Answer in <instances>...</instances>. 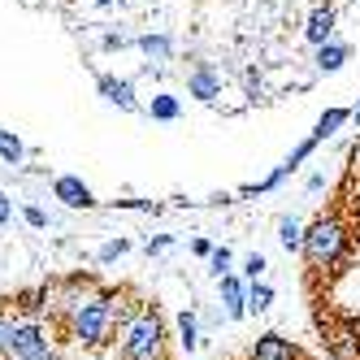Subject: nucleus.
Listing matches in <instances>:
<instances>
[{
  "mask_svg": "<svg viewBox=\"0 0 360 360\" xmlns=\"http://www.w3.org/2000/svg\"><path fill=\"white\" fill-rule=\"evenodd\" d=\"M126 300H131V291H96V300H87L79 313L65 321V334L74 343L91 347V352L109 347L113 334L131 321V313L139 308V304H126Z\"/></svg>",
  "mask_w": 360,
  "mask_h": 360,
  "instance_id": "nucleus-1",
  "label": "nucleus"
},
{
  "mask_svg": "<svg viewBox=\"0 0 360 360\" xmlns=\"http://www.w3.org/2000/svg\"><path fill=\"white\" fill-rule=\"evenodd\" d=\"M122 360H165V326L157 317V308L139 304L131 321L122 326V347H117Z\"/></svg>",
  "mask_w": 360,
  "mask_h": 360,
  "instance_id": "nucleus-2",
  "label": "nucleus"
},
{
  "mask_svg": "<svg viewBox=\"0 0 360 360\" xmlns=\"http://www.w3.org/2000/svg\"><path fill=\"white\" fill-rule=\"evenodd\" d=\"M352 243V230L343 226V217H321L304 230V261L313 265V269H330V265H339L343 261V252Z\"/></svg>",
  "mask_w": 360,
  "mask_h": 360,
  "instance_id": "nucleus-3",
  "label": "nucleus"
},
{
  "mask_svg": "<svg viewBox=\"0 0 360 360\" xmlns=\"http://www.w3.org/2000/svg\"><path fill=\"white\" fill-rule=\"evenodd\" d=\"M5 360H61V352L44 334L39 317H18L13 334H9V347H5Z\"/></svg>",
  "mask_w": 360,
  "mask_h": 360,
  "instance_id": "nucleus-4",
  "label": "nucleus"
},
{
  "mask_svg": "<svg viewBox=\"0 0 360 360\" xmlns=\"http://www.w3.org/2000/svg\"><path fill=\"white\" fill-rule=\"evenodd\" d=\"M96 91L117 105L122 113H139V100H135V83L131 79H117V74H96Z\"/></svg>",
  "mask_w": 360,
  "mask_h": 360,
  "instance_id": "nucleus-5",
  "label": "nucleus"
},
{
  "mask_svg": "<svg viewBox=\"0 0 360 360\" xmlns=\"http://www.w3.org/2000/svg\"><path fill=\"white\" fill-rule=\"evenodd\" d=\"M187 96H195L200 105H213V100L221 96V74L209 61H195L191 74H187Z\"/></svg>",
  "mask_w": 360,
  "mask_h": 360,
  "instance_id": "nucleus-6",
  "label": "nucleus"
},
{
  "mask_svg": "<svg viewBox=\"0 0 360 360\" xmlns=\"http://www.w3.org/2000/svg\"><path fill=\"white\" fill-rule=\"evenodd\" d=\"M53 195H57L61 204H70V209H96L91 187L83 183V178H74V174H61V178H57V183H53Z\"/></svg>",
  "mask_w": 360,
  "mask_h": 360,
  "instance_id": "nucleus-7",
  "label": "nucleus"
},
{
  "mask_svg": "<svg viewBox=\"0 0 360 360\" xmlns=\"http://www.w3.org/2000/svg\"><path fill=\"white\" fill-rule=\"evenodd\" d=\"M347 61H352V44H343V39H326V44H317V70H321V74L343 70Z\"/></svg>",
  "mask_w": 360,
  "mask_h": 360,
  "instance_id": "nucleus-8",
  "label": "nucleus"
},
{
  "mask_svg": "<svg viewBox=\"0 0 360 360\" xmlns=\"http://www.w3.org/2000/svg\"><path fill=\"white\" fill-rule=\"evenodd\" d=\"M304 39L308 44H326V39H334V9L330 5H317L313 13H308V27H304Z\"/></svg>",
  "mask_w": 360,
  "mask_h": 360,
  "instance_id": "nucleus-9",
  "label": "nucleus"
},
{
  "mask_svg": "<svg viewBox=\"0 0 360 360\" xmlns=\"http://www.w3.org/2000/svg\"><path fill=\"white\" fill-rule=\"evenodd\" d=\"M135 48L152 61V65H165V61H174V44H169V35H161V31H152V35H139L135 39Z\"/></svg>",
  "mask_w": 360,
  "mask_h": 360,
  "instance_id": "nucleus-10",
  "label": "nucleus"
},
{
  "mask_svg": "<svg viewBox=\"0 0 360 360\" xmlns=\"http://www.w3.org/2000/svg\"><path fill=\"white\" fill-rule=\"evenodd\" d=\"M291 343L282 339V334H261V339L252 343V360H291Z\"/></svg>",
  "mask_w": 360,
  "mask_h": 360,
  "instance_id": "nucleus-11",
  "label": "nucleus"
},
{
  "mask_svg": "<svg viewBox=\"0 0 360 360\" xmlns=\"http://www.w3.org/2000/svg\"><path fill=\"white\" fill-rule=\"evenodd\" d=\"M221 300H226V317H243L248 313V291L239 287V278H230V274H221Z\"/></svg>",
  "mask_w": 360,
  "mask_h": 360,
  "instance_id": "nucleus-12",
  "label": "nucleus"
},
{
  "mask_svg": "<svg viewBox=\"0 0 360 360\" xmlns=\"http://www.w3.org/2000/svg\"><path fill=\"white\" fill-rule=\"evenodd\" d=\"M148 117L152 122H178V117H183V105H178V96L157 91V96H152V105H148Z\"/></svg>",
  "mask_w": 360,
  "mask_h": 360,
  "instance_id": "nucleus-13",
  "label": "nucleus"
},
{
  "mask_svg": "<svg viewBox=\"0 0 360 360\" xmlns=\"http://www.w3.org/2000/svg\"><path fill=\"white\" fill-rule=\"evenodd\" d=\"M326 343H330V352L339 356V360H360V352L352 343V330H343V326H330L326 330Z\"/></svg>",
  "mask_w": 360,
  "mask_h": 360,
  "instance_id": "nucleus-14",
  "label": "nucleus"
},
{
  "mask_svg": "<svg viewBox=\"0 0 360 360\" xmlns=\"http://www.w3.org/2000/svg\"><path fill=\"white\" fill-rule=\"evenodd\" d=\"M22 157H27L22 139H18L13 131H5V126H0V161H5V165H22Z\"/></svg>",
  "mask_w": 360,
  "mask_h": 360,
  "instance_id": "nucleus-15",
  "label": "nucleus"
},
{
  "mask_svg": "<svg viewBox=\"0 0 360 360\" xmlns=\"http://www.w3.org/2000/svg\"><path fill=\"white\" fill-rule=\"evenodd\" d=\"M278 243L287 248V252H300V248H304V230H300L295 217H282V221H278Z\"/></svg>",
  "mask_w": 360,
  "mask_h": 360,
  "instance_id": "nucleus-16",
  "label": "nucleus"
},
{
  "mask_svg": "<svg viewBox=\"0 0 360 360\" xmlns=\"http://www.w3.org/2000/svg\"><path fill=\"white\" fill-rule=\"evenodd\" d=\"M343 122H352V113L347 109H330V113H321V122H317V131H313V139L321 143V139H330L334 131H339Z\"/></svg>",
  "mask_w": 360,
  "mask_h": 360,
  "instance_id": "nucleus-17",
  "label": "nucleus"
},
{
  "mask_svg": "<svg viewBox=\"0 0 360 360\" xmlns=\"http://www.w3.org/2000/svg\"><path fill=\"white\" fill-rule=\"evenodd\" d=\"M269 304H274V291L265 287V282H256V278H252V287H248V308H252V313H265Z\"/></svg>",
  "mask_w": 360,
  "mask_h": 360,
  "instance_id": "nucleus-18",
  "label": "nucleus"
},
{
  "mask_svg": "<svg viewBox=\"0 0 360 360\" xmlns=\"http://www.w3.org/2000/svg\"><path fill=\"white\" fill-rule=\"evenodd\" d=\"M178 334H183V347H187V352L200 347V334H195V317H191V313L178 317Z\"/></svg>",
  "mask_w": 360,
  "mask_h": 360,
  "instance_id": "nucleus-19",
  "label": "nucleus"
},
{
  "mask_svg": "<svg viewBox=\"0 0 360 360\" xmlns=\"http://www.w3.org/2000/svg\"><path fill=\"white\" fill-rule=\"evenodd\" d=\"M209 269H213L217 278L230 274V252H226V248H213V252H209Z\"/></svg>",
  "mask_w": 360,
  "mask_h": 360,
  "instance_id": "nucleus-20",
  "label": "nucleus"
},
{
  "mask_svg": "<svg viewBox=\"0 0 360 360\" xmlns=\"http://www.w3.org/2000/svg\"><path fill=\"white\" fill-rule=\"evenodd\" d=\"M22 217H27V226H31V230H44V226H48V213H44V209H35V204H27V209H22Z\"/></svg>",
  "mask_w": 360,
  "mask_h": 360,
  "instance_id": "nucleus-21",
  "label": "nucleus"
},
{
  "mask_svg": "<svg viewBox=\"0 0 360 360\" xmlns=\"http://www.w3.org/2000/svg\"><path fill=\"white\" fill-rule=\"evenodd\" d=\"M122 252H131V243H126V239H113V243H105V248H100V261H117Z\"/></svg>",
  "mask_w": 360,
  "mask_h": 360,
  "instance_id": "nucleus-22",
  "label": "nucleus"
},
{
  "mask_svg": "<svg viewBox=\"0 0 360 360\" xmlns=\"http://www.w3.org/2000/svg\"><path fill=\"white\" fill-rule=\"evenodd\" d=\"M243 274H248V278H261V274H265V256H261V252H252L248 261H243Z\"/></svg>",
  "mask_w": 360,
  "mask_h": 360,
  "instance_id": "nucleus-23",
  "label": "nucleus"
},
{
  "mask_svg": "<svg viewBox=\"0 0 360 360\" xmlns=\"http://www.w3.org/2000/svg\"><path fill=\"white\" fill-rule=\"evenodd\" d=\"M126 44H131V39H126V35H117V31H109L105 39H100V48H105V53H122Z\"/></svg>",
  "mask_w": 360,
  "mask_h": 360,
  "instance_id": "nucleus-24",
  "label": "nucleus"
},
{
  "mask_svg": "<svg viewBox=\"0 0 360 360\" xmlns=\"http://www.w3.org/2000/svg\"><path fill=\"white\" fill-rule=\"evenodd\" d=\"M165 248H169V235H161V239H152V243H148V256H152V252H165Z\"/></svg>",
  "mask_w": 360,
  "mask_h": 360,
  "instance_id": "nucleus-25",
  "label": "nucleus"
},
{
  "mask_svg": "<svg viewBox=\"0 0 360 360\" xmlns=\"http://www.w3.org/2000/svg\"><path fill=\"white\" fill-rule=\"evenodd\" d=\"M326 187V174H308V191H321Z\"/></svg>",
  "mask_w": 360,
  "mask_h": 360,
  "instance_id": "nucleus-26",
  "label": "nucleus"
},
{
  "mask_svg": "<svg viewBox=\"0 0 360 360\" xmlns=\"http://www.w3.org/2000/svg\"><path fill=\"white\" fill-rule=\"evenodd\" d=\"M5 221H9V195L0 191V226H5Z\"/></svg>",
  "mask_w": 360,
  "mask_h": 360,
  "instance_id": "nucleus-27",
  "label": "nucleus"
},
{
  "mask_svg": "<svg viewBox=\"0 0 360 360\" xmlns=\"http://www.w3.org/2000/svg\"><path fill=\"white\" fill-rule=\"evenodd\" d=\"M191 248H195V256H209V252H213V243H209V239H195Z\"/></svg>",
  "mask_w": 360,
  "mask_h": 360,
  "instance_id": "nucleus-28",
  "label": "nucleus"
},
{
  "mask_svg": "<svg viewBox=\"0 0 360 360\" xmlns=\"http://www.w3.org/2000/svg\"><path fill=\"white\" fill-rule=\"evenodd\" d=\"M91 5H100V9H113V5H117V0H91Z\"/></svg>",
  "mask_w": 360,
  "mask_h": 360,
  "instance_id": "nucleus-29",
  "label": "nucleus"
},
{
  "mask_svg": "<svg viewBox=\"0 0 360 360\" xmlns=\"http://www.w3.org/2000/svg\"><path fill=\"white\" fill-rule=\"evenodd\" d=\"M352 122H356V126H360V109H356V113H352Z\"/></svg>",
  "mask_w": 360,
  "mask_h": 360,
  "instance_id": "nucleus-30",
  "label": "nucleus"
},
{
  "mask_svg": "<svg viewBox=\"0 0 360 360\" xmlns=\"http://www.w3.org/2000/svg\"><path fill=\"white\" fill-rule=\"evenodd\" d=\"M356 161H360V143H356Z\"/></svg>",
  "mask_w": 360,
  "mask_h": 360,
  "instance_id": "nucleus-31",
  "label": "nucleus"
}]
</instances>
